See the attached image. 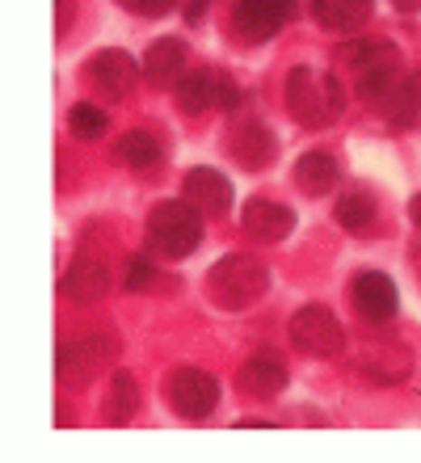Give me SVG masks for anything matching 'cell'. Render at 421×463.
Here are the masks:
<instances>
[{
    "label": "cell",
    "mask_w": 421,
    "mask_h": 463,
    "mask_svg": "<svg viewBox=\"0 0 421 463\" xmlns=\"http://www.w3.org/2000/svg\"><path fill=\"white\" fill-rule=\"evenodd\" d=\"M228 152H232L236 165H244V169H270V165L278 160V139L265 122L249 118L228 135Z\"/></svg>",
    "instance_id": "9a60e30c"
},
{
    "label": "cell",
    "mask_w": 421,
    "mask_h": 463,
    "mask_svg": "<svg viewBox=\"0 0 421 463\" xmlns=\"http://www.w3.org/2000/svg\"><path fill=\"white\" fill-rule=\"evenodd\" d=\"M270 291V269L249 253H228L206 269V299L224 312H244Z\"/></svg>",
    "instance_id": "3957f363"
},
{
    "label": "cell",
    "mask_w": 421,
    "mask_h": 463,
    "mask_svg": "<svg viewBox=\"0 0 421 463\" xmlns=\"http://www.w3.org/2000/svg\"><path fill=\"white\" fill-rule=\"evenodd\" d=\"M291 342L312 358H337V354H346V329L329 307L308 304L291 317Z\"/></svg>",
    "instance_id": "ba28073f"
},
{
    "label": "cell",
    "mask_w": 421,
    "mask_h": 463,
    "mask_svg": "<svg viewBox=\"0 0 421 463\" xmlns=\"http://www.w3.org/2000/svg\"><path fill=\"white\" fill-rule=\"evenodd\" d=\"M119 337L114 333H81L72 342H63L55 350V375L63 388H84L89 379H97L101 371L114 366L119 358Z\"/></svg>",
    "instance_id": "5b68a950"
},
{
    "label": "cell",
    "mask_w": 421,
    "mask_h": 463,
    "mask_svg": "<svg viewBox=\"0 0 421 463\" xmlns=\"http://www.w3.org/2000/svg\"><path fill=\"white\" fill-rule=\"evenodd\" d=\"M68 127H72L76 139H101L110 131V114L93 101H76L72 114H68Z\"/></svg>",
    "instance_id": "cb8c5ba5"
},
{
    "label": "cell",
    "mask_w": 421,
    "mask_h": 463,
    "mask_svg": "<svg viewBox=\"0 0 421 463\" xmlns=\"http://www.w3.org/2000/svg\"><path fill=\"white\" fill-rule=\"evenodd\" d=\"M341 110H346V89H341V80H337L333 72L308 68V63L291 68L287 114L300 122L303 131H325V127H333V122L341 118Z\"/></svg>",
    "instance_id": "7a4b0ae2"
},
{
    "label": "cell",
    "mask_w": 421,
    "mask_h": 463,
    "mask_svg": "<svg viewBox=\"0 0 421 463\" xmlns=\"http://www.w3.org/2000/svg\"><path fill=\"white\" fill-rule=\"evenodd\" d=\"M291 13H295V0H236L232 30L244 43H270L291 22Z\"/></svg>",
    "instance_id": "30bf717a"
},
{
    "label": "cell",
    "mask_w": 421,
    "mask_h": 463,
    "mask_svg": "<svg viewBox=\"0 0 421 463\" xmlns=\"http://www.w3.org/2000/svg\"><path fill=\"white\" fill-rule=\"evenodd\" d=\"M236 430H274V421H262V417H241Z\"/></svg>",
    "instance_id": "83f0119b"
},
{
    "label": "cell",
    "mask_w": 421,
    "mask_h": 463,
    "mask_svg": "<svg viewBox=\"0 0 421 463\" xmlns=\"http://www.w3.org/2000/svg\"><path fill=\"white\" fill-rule=\"evenodd\" d=\"M409 215H413V223H417V228H421V194L409 203Z\"/></svg>",
    "instance_id": "f546056e"
},
{
    "label": "cell",
    "mask_w": 421,
    "mask_h": 463,
    "mask_svg": "<svg viewBox=\"0 0 421 463\" xmlns=\"http://www.w3.org/2000/svg\"><path fill=\"white\" fill-rule=\"evenodd\" d=\"M354 307H359L362 320H371V325H388V320L397 317L400 307V291L397 282L379 274V269H362L359 279H354Z\"/></svg>",
    "instance_id": "4fadbf2b"
},
{
    "label": "cell",
    "mask_w": 421,
    "mask_h": 463,
    "mask_svg": "<svg viewBox=\"0 0 421 463\" xmlns=\"http://www.w3.org/2000/svg\"><path fill=\"white\" fill-rule=\"evenodd\" d=\"M203 211L190 207L186 198H168V203H157L152 207V215H148V244L157 249L160 257H173V261H181V257L198 253V244H203Z\"/></svg>",
    "instance_id": "277c9868"
},
{
    "label": "cell",
    "mask_w": 421,
    "mask_h": 463,
    "mask_svg": "<svg viewBox=\"0 0 421 463\" xmlns=\"http://www.w3.org/2000/svg\"><path fill=\"white\" fill-rule=\"evenodd\" d=\"M186 55H190V47L177 34L157 38L144 55V80L157 89H177L181 76H186Z\"/></svg>",
    "instance_id": "2e32d148"
},
{
    "label": "cell",
    "mask_w": 421,
    "mask_h": 463,
    "mask_svg": "<svg viewBox=\"0 0 421 463\" xmlns=\"http://www.w3.org/2000/svg\"><path fill=\"white\" fill-rule=\"evenodd\" d=\"M244 101L241 85L232 80L224 68H203V72H186L177 85V106L186 114L203 110H236Z\"/></svg>",
    "instance_id": "8992f818"
},
{
    "label": "cell",
    "mask_w": 421,
    "mask_h": 463,
    "mask_svg": "<svg viewBox=\"0 0 421 463\" xmlns=\"http://www.w3.org/2000/svg\"><path fill=\"white\" fill-rule=\"evenodd\" d=\"M119 5L127 13H135V17H168L181 0H119Z\"/></svg>",
    "instance_id": "4316f807"
},
{
    "label": "cell",
    "mask_w": 421,
    "mask_h": 463,
    "mask_svg": "<svg viewBox=\"0 0 421 463\" xmlns=\"http://www.w3.org/2000/svg\"><path fill=\"white\" fill-rule=\"evenodd\" d=\"M295 185L312 198L333 194L337 185H341V165H337L329 152H303V156L295 160Z\"/></svg>",
    "instance_id": "ffe728a7"
},
{
    "label": "cell",
    "mask_w": 421,
    "mask_h": 463,
    "mask_svg": "<svg viewBox=\"0 0 421 463\" xmlns=\"http://www.w3.org/2000/svg\"><path fill=\"white\" fill-rule=\"evenodd\" d=\"M337 223L346 232H367L375 223V203L367 194H341V203H337Z\"/></svg>",
    "instance_id": "d4e9b609"
},
{
    "label": "cell",
    "mask_w": 421,
    "mask_h": 463,
    "mask_svg": "<svg viewBox=\"0 0 421 463\" xmlns=\"http://www.w3.org/2000/svg\"><path fill=\"white\" fill-rule=\"evenodd\" d=\"M392 5H397L400 13H413V9H417V5H421V0H392Z\"/></svg>",
    "instance_id": "4dcf8cb0"
},
{
    "label": "cell",
    "mask_w": 421,
    "mask_h": 463,
    "mask_svg": "<svg viewBox=\"0 0 421 463\" xmlns=\"http://www.w3.org/2000/svg\"><path fill=\"white\" fill-rule=\"evenodd\" d=\"M206 5H211V0H190V9H186V17H190V22H198Z\"/></svg>",
    "instance_id": "f1b7e54d"
},
{
    "label": "cell",
    "mask_w": 421,
    "mask_h": 463,
    "mask_svg": "<svg viewBox=\"0 0 421 463\" xmlns=\"http://www.w3.org/2000/svg\"><path fill=\"white\" fill-rule=\"evenodd\" d=\"M244 396L253 401H274L278 392L287 388V366L278 363L274 354H253L249 363L241 366V375H236Z\"/></svg>",
    "instance_id": "e0dca14e"
},
{
    "label": "cell",
    "mask_w": 421,
    "mask_h": 463,
    "mask_svg": "<svg viewBox=\"0 0 421 463\" xmlns=\"http://www.w3.org/2000/svg\"><path fill=\"white\" fill-rule=\"evenodd\" d=\"M60 295L72 299V304H101L110 295V266L89 253L72 257L68 269L60 274Z\"/></svg>",
    "instance_id": "7c38bea8"
},
{
    "label": "cell",
    "mask_w": 421,
    "mask_h": 463,
    "mask_svg": "<svg viewBox=\"0 0 421 463\" xmlns=\"http://www.w3.org/2000/svg\"><path fill=\"white\" fill-rule=\"evenodd\" d=\"M337 63L354 76V89H359L362 101L371 106H384L397 85L405 80L400 72V51L384 38H346V47L337 51Z\"/></svg>",
    "instance_id": "6da1fadb"
},
{
    "label": "cell",
    "mask_w": 421,
    "mask_h": 463,
    "mask_svg": "<svg viewBox=\"0 0 421 463\" xmlns=\"http://www.w3.org/2000/svg\"><path fill=\"white\" fill-rule=\"evenodd\" d=\"M181 198H186L190 207H198L203 215L219 220V215H228V207H232V198L236 194H232V182L219 169L198 165V169L186 173V182H181Z\"/></svg>",
    "instance_id": "5bb4252c"
},
{
    "label": "cell",
    "mask_w": 421,
    "mask_h": 463,
    "mask_svg": "<svg viewBox=\"0 0 421 463\" xmlns=\"http://www.w3.org/2000/svg\"><path fill=\"white\" fill-rule=\"evenodd\" d=\"M152 282H157V266L148 257H131V266H127V291H148Z\"/></svg>",
    "instance_id": "484cf974"
},
{
    "label": "cell",
    "mask_w": 421,
    "mask_h": 463,
    "mask_svg": "<svg viewBox=\"0 0 421 463\" xmlns=\"http://www.w3.org/2000/svg\"><path fill=\"white\" fill-rule=\"evenodd\" d=\"M388 118L397 122V127H417L421 122V76L417 72H405V80L397 85V93L384 101Z\"/></svg>",
    "instance_id": "603a6c76"
},
{
    "label": "cell",
    "mask_w": 421,
    "mask_h": 463,
    "mask_svg": "<svg viewBox=\"0 0 421 463\" xmlns=\"http://www.w3.org/2000/svg\"><path fill=\"white\" fill-rule=\"evenodd\" d=\"M84 72H89V80H93V89L101 93V98L122 101V98H131V89L139 85V76H144V63L131 60L127 51L110 47V51H97L93 60L84 63Z\"/></svg>",
    "instance_id": "9c48e42d"
},
{
    "label": "cell",
    "mask_w": 421,
    "mask_h": 463,
    "mask_svg": "<svg viewBox=\"0 0 421 463\" xmlns=\"http://www.w3.org/2000/svg\"><path fill=\"white\" fill-rule=\"evenodd\" d=\"M375 0H312V17L329 34H359L371 22Z\"/></svg>",
    "instance_id": "ac0fdd59"
},
{
    "label": "cell",
    "mask_w": 421,
    "mask_h": 463,
    "mask_svg": "<svg viewBox=\"0 0 421 463\" xmlns=\"http://www.w3.org/2000/svg\"><path fill=\"white\" fill-rule=\"evenodd\" d=\"M241 232L257 244H278L295 232V211L274 198H249L241 211Z\"/></svg>",
    "instance_id": "8fae6325"
},
{
    "label": "cell",
    "mask_w": 421,
    "mask_h": 463,
    "mask_svg": "<svg viewBox=\"0 0 421 463\" xmlns=\"http://www.w3.org/2000/svg\"><path fill=\"white\" fill-rule=\"evenodd\" d=\"M165 392H168L173 413L186 417V421H206L219 404V379L211 371H203V366H177L168 375Z\"/></svg>",
    "instance_id": "52a82bcc"
},
{
    "label": "cell",
    "mask_w": 421,
    "mask_h": 463,
    "mask_svg": "<svg viewBox=\"0 0 421 463\" xmlns=\"http://www.w3.org/2000/svg\"><path fill=\"white\" fill-rule=\"evenodd\" d=\"M359 366L371 383H400L413 371V350L405 342H379L362 354Z\"/></svg>",
    "instance_id": "d6986e66"
},
{
    "label": "cell",
    "mask_w": 421,
    "mask_h": 463,
    "mask_svg": "<svg viewBox=\"0 0 421 463\" xmlns=\"http://www.w3.org/2000/svg\"><path fill=\"white\" fill-rule=\"evenodd\" d=\"M114 156L139 173H152L160 160H165V147H160V139L152 131H127L119 144H114Z\"/></svg>",
    "instance_id": "44dd1931"
},
{
    "label": "cell",
    "mask_w": 421,
    "mask_h": 463,
    "mask_svg": "<svg viewBox=\"0 0 421 463\" xmlns=\"http://www.w3.org/2000/svg\"><path fill=\"white\" fill-rule=\"evenodd\" d=\"M135 409H139V383H135L131 371H114L106 392V421L110 426H127Z\"/></svg>",
    "instance_id": "7402d4cb"
}]
</instances>
